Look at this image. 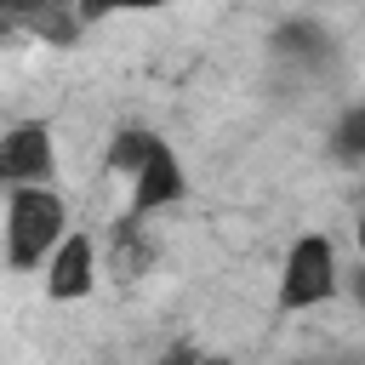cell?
<instances>
[{
    "label": "cell",
    "mask_w": 365,
    "mask_h": 365,
    "mask_svg": "<svg viewBox=\"0 0 365 365\" xmlns=\"http://www.w3.org/2000/svg\"><path fill=\"white\" fill-rule=\"evenodd\" d=\"M68 240V205L57 188H6V262L17 274L46 268Z\"/></svg>",
    "instance_id": "1"
},
{
    "label": "cell",
    "mask_w": 365,
    "mask_h": 365,
    "mask_svg": "<svg viewBox=\"0 0 365 365\" xmlns=\"http://www.w3.org/2000/svg\"><path fill=\"white\" fill-rule=\"evenodd\" d=\"M342 291V268H336V251L325 234H302L291 251H285V268H279V308L297 314V308H325L331 297Z\"/></svg>",
    "instance_id": "2"
},
{
    "label": "cell",
    "mask_w": 365,
    "mask_h": 365,
    "mask_svg": "<svg viewBox=\"0 0 365 365\" xmlns=\"http://www.w3.org/2000/svg\"><path fill=\"white\" fill-rule=\"evenodd\" d=\"M51 171H57L51 125L46 120H17L0 143V177L11 188H51Z\"/></svg>",
    "instance_id": "3"
},
{
    "label": "cell",
    "mask_w": 365,
    "mask_h": 365,
    "mask_svg": "<svg viewBox=\"0 0 365 365\" xmlns=\"http://www.w3.org/2000/svg\"><path fill=\"white\" fill-rule=\"evenodd\" d=\"M182 160L171 154V143L160 137L154 143V154H148V165L137 171V182H131V222L137 217H148V211H165V205H177L182 200Z\"/></svg>",
    "instance_id": "4"
},
{
    "label": "cell",
    "mask_w": 365,
    "mask_h": 365,
    "mask_svg": "<svg viewBox=\"0 0 365 365\" xmlns=\"http://www.w3.org/2000/svg\"><path fill=\"white\" fill-rule=\"evenodd\" d=\"M91 279H97L91 234H68L57 245V257L46 262V297L51 302H80V297H91Z\"/></svg>",
    "instance_id": "5"
},
{
    "label": "cell",
    "mask_w": 365,
    "mask_h": 365,
    "mask_svg": "<svg viewBox=\"0 0 365 365\" xmlns=\"http://www.w3.org/2000/svg\"><path fill=\"white\" fill-rule=\"evenodd\" d=\"M274 51H279V57H308V63H314V57L331 51V34H325L314 17H291V23L274 29Z\"/></svg>",
    "instance_id": "6"
},
{
    "label": "cell",
    "mask_w": 365,
    "mask_h": 365,
    "mask_svg": "<svg viewBox=\"0 0 365 365\" xmlns=\"http://www.w3.org/2000/svg\"><path fill=\"white\" fill-rule=\"evenodd\" d=\"M154 131H143V125H120L114 131V143H108V171H120V177H131L137 182V171L148 165V154H154Z\"/></svg>",
    "instance_id": "7"
},
{
    "label": "cell",
    "mask_w": 365,
    "mask_h": 365,
    "mask_svg": "<svg viewBox=\"0 0 365 365\" xmlns=\"http://www.w3.org/2000/svg\"><path fill=\"white\" fill-rule=\"evenodd\" d=\"M148 257H154V251H148V240H143V234H137V222L125 217V222L114 228V251H108V274H114V279H137V274L148 268Z\"/></svg>",
    "instance_id": "8"
},
{
    "label": "cell",
    "mask_w": 365,
    "mask_h": 365,
    "mask_svg": "<svg viewBox=\"0 0 365 365\" xmlns=\"http://www.w3.org/2000/svg\"><path fill=\"white\" fill-rule=\"evenodd\" d=\"M11 23H29L40 40H51V46H74V34H80V23H86V11H63V6H46V11H17Z\"/></svg>",
    "instance_id": "9"
},
{
    "label": "cell",
    "mask_w": 365,
    "mask_h": 365,
    "mask_svg": "<svg viewBox=\"0 0 365 365\" xmlns=\"http://www.w3.org/2000/svg\"><path fill=\"white\" fill-rule=\"evenodd\" d=\"M331 154L348 165H365V103H348L342 120L331 125Z\"/></svg>",
    "instance_id": "10"
},
{
    "label": "cell",
    "mask_w": 365,
    "mask_h": 365,
    "mask_svg": "<svg viewBox=\"0 0 365 365\" xmlns=\"http://www.w3.org/2000/svg\"><path fill=\"white\" fill-rule=\"evenodd\" d=\"M342 285H348V297H354V308L365 314V262H354V268L342 274Z\"/></svg>",
    "instance_id": "11"
},
{
    "label": "cell",
    "mask_w": 365,
    "mask_h": 365,
    "mask_svg": "<svg viewBox=\"0 0 365 365\" xmlns=\"http://www.w3.org/2000/svg\"><path fill=\"white\" fill-rule=\"evenodd\" d=\"M160 365H200V354H194V348H188V342H177V348H171V354H165V359H160Z\"/></svg>",
    "instance_id": "12"
},
{
    "label": "cell",
    "mask_w": 365,
    "mask_h": 365,
    "mask_svg": "<svg viewBox=\"0 0 365 365\" xmlns=\"http://www.w3.org/2000/svg\"><path fill=\"white\" fill-rule=\"evenodd\" d=\"M354 240H359V262H365V217H359V228H354Z\"/></svg>",
    "instance_id": "13"
},
{
    "label": "cell",
    "mask_w": 365,
    "mask_h": 365,
    "mask_svg": "<svg viewBox=\"0 0 365 365\" xmlns=\"http://www.w3.org/2000/svg\"><path fill=\"white\" fill-rule=\"evenodd\" d=\"M200 365H228V359H200Z\"/></svg>",
    "instance_id": "14"
},
{
    "label": "cell",
    "mask_w": 365,
    "mask_h": 365,
    "mask_svg": "<svg viewBox=\"0 0 365 365\" xmlns=\"http://www.w3.org/2000/svg\"><path fill=\"white\" fill-rule=\"evenodd\" d=\"M297 365H319V359H297Z\"/></svg>",
    "instance_id": "15"
}]
</instances>
